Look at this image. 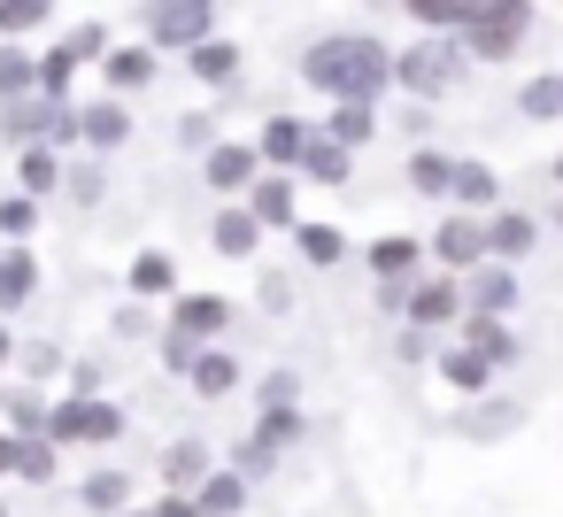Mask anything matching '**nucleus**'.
Returning <instances> with one entry per match:
<instances>
[{
  "mask_svg": "<svg viewBox=\"0 0 563 517\" xmlns=\"http://www.w3.org/2000/svg\"><path fill=\"white\" fill-rule=\"evenodd\" d=\"M301 78L317 94H332V101H378L394 86V55L378 40H363V32H340V40H317L301 55Z\"/></svg>",
  "mask_w": 563,
  "mask_h": 517,
  "instance_id": "f257e3e1",
  "label": "nucleus"
},
{
  "mask_svg": "<svg viewBox=\"0 0 563 517\" xmlns=\"http://www.w3.org/2000/svg\"><path fill=\"white\" fill-rule=\"evenodd\" d=\"M0 140L9 147H32V140H78V117L47 94V101H32V94H16V101H0Z\"/></svg>",
  "mask_w": 563,
  "mask_h": 517,
  "instance_id": "f03ea898",
  "label": "nucleus"
},
{
  "mask_svg": "<svg viewBox=\"0 0 563 517\" xmlns=\"http://www.w3.org/2000/svg\"><path fill=\"white\" fill-rule=\"evenodd\" d=\"M525 24H532V9H525V0H478V9L463 16V32H471V55H486V63L517 55Z\"/></svg>",
  "mask_w": 563,
  "mask_h": 517,
  "instance_id": "7ed1b4c3",
  "label": "nucleus"
},
{
  "mask_svg": "<svg viewBox=\"0 0 563 517\" xmlns=\"http://www.w3.org/2000/svg\"><path fill=\"white\" fill-rule=\"evenodd\" d=\"M463 78V55L448 47V40H417L409 55H394V86H409L417 101H432V94H448Z\"/></svg>",
  "mask_w": 563,
  "mask_h": 517,
  "instance_id": "20e7f679",
  "label": "nucleus"
},
{
  "mask_svg": "<svg viewBox=\"0 0 563 517\" xmlns=\"http://www.w3.org/2000/svg\"><path fill=\"white\" fill-rule=\"evenodd\" d=\"M40 432H47V440H86V448H101V440L124 432V409H109V402H93V394H70L63 409H47Z\"/></svg>",
  "mask_w": 563,
  "mask_h": 517,
  "instance_id": "39448f33",
  "label": "nucleus"
},
{
  "mask_svg": "<svg viewBox=\"0 0 563 517\" xmlns=\"http://www.w3.org/2000/svg\"><path fill=\"white\" fill-rule=\"evenodd\" d=\"M217 24V0H147V40L155 47H194Z\"/></svg>",
  "mask_w": 563,
  "mask_h": 517,
  "instance_id": "423d86ee",
  "label": "nucleus"
},
{
  "mask_svg": "<svg viewBox=\"0 0 563 517\" xmlns=\"http://www.w3.org/2000/svg\"><path fill=\"white\" fill-rule=\"evenodd\" d=\"M463 348H471V355H486L494 371H501V363H517V332H509L494 309H471V317H463Z\"/></svg>",
  "mask_w": 563,
  "mask_h": 517,
  "instance_id": "0eeeda50",
  "label": "nucleus"
},
{
  "mask_svg": "<svg viewBox=\"0 0 563 517\" xmlns=\"http://www.w3.org/2000/svg\"><path fill=\"white\" fill-rule=\"evenodd\" d=\"M401 309H409V324H424V332H432V324H448V317L463 309V294H455V278H424V286H409V301H401Z\"/></svg>",
  "mask_w": 563,
  "mask_h": 517,
  "instance_id": "6e6552de",
  "label": "nucleus"
},
{
  "mask_svg": "<svg viewBox=\"0 0 563 517\" xmlns=\"http://www.w3.org/2000/svg\"><path fill=\"white\" fill-rule=\"evenodd\" d=\"M78 140H86V147H124V140H132L124 101H93V109H78Z\"/></svg>",
  "mask_w": 563,
  "mask_h": 517,
  "instance_id": "1a4fd4ad",
  "label": "nucleus"
},
{
  "mask_svg": "<svg viewBox=\"0 0 563 517\" xmlns=\"http://www.w3.org/2000/svg\"><path fill=\"white\" fill-rule=\"evenodd\" d=\"M432 255L455 271V263H478L486 255V224H471V217H448L440 232H432Z\"/></svg>",
  "mask_w": 563,
  "mask_h": 517,
  "instance_id": "9d476101",
  "label": "nucleus"
},
{
  "mask_svg": "<svg viewBox=\"0 0 563 517\" xmlns=\"http://www.w3.org/2000/svg\"><path fill=\"white\" fill-rule=\"evenodd\" d=\"M170 324L194 332V340H201V332H224V324H232V301H224V294H186V301L170 309Z\"/></svg>",
  "mask_w": 563,
  "mask_h": 517,
  "instance_id": "9b49d317",
  "label": "nucleus"
},
{
  "mask_svg": "<svg viewBox=\"0 0 563 517\" xmlns=\"http://www.w3.org/2000/svg\"><path fill=\"white\" fill-rule=\"evenodd\" d=\"M194 502H201V517H240L247 509V479L240 471H217V479H201Z\"/></svg>",
  "mask_w": 563,
  "mask_h": 517,
  "instance_id": "f8f14e48",
  "label": "nucleus"
},
{
  "mask_svg": "<svg viewBox=\"0 0 563 517\" xmlns=\"http://www.w3.org/2000/svg\"><path fill=\"white\" fill-rule=\"evenodd\" d=\"M186 55H194V78L201 86H232V70H240V47H224V40H194Z\"/></svg>",
  "mask_w": 563,
  "mask_h": 517,
  "instance_id": "ddd939ff",
  "label": "nucleus"
},
{
  "mask_svg": "<svg viewBox=\"0 0 563 517\" xmlns=\"http://www.w3.org/2000/svg\"><path fill=\"white\" fill-rule=\"evenodd\" d=\"M78 502H86L93 517H117V509L132 502V479H124V471H93V479L78 486Z\"/></svg>",
  "mask_w": 563,
  "mask_h": 517,
  "instance_id": "4468645a",
  "label": "nucleus"
},
{
  "mask_svg": "<svg viewBox=\"0 0 563 517\" xmlns=\"http://www.w3.org/2000/svg\"><path fill=\"white\" fill-rule=\"evenodd\" d=\"M32 286H40V263H32L24 248H16V255H0V309H24Z\"/></svg>",
  "mask_w": 563,
  "mask_h": 517,
  "instance_id": "2eb2a0df",
  "label": "nucleus"
},
{
  "mask_svg": "<svg viewBox=\"0 0 563 517\" xmlns=\"http://www.w3.org/2000/svg\"><path fill=\"white\" fill-rule=\"evenodd\" d=\"M147 78H155V55L147 47H117L109 55V94H140Z\"/></svg>",
  "mask_w": 563,
  "mask_h": 517,
  "instance_id": "dca6fc26",
  "label": "nucleus"
},
{
  "mask_svg": "<svg viewBox=\"0 0 563 517\" xmlns=\"http://www.w3.org/2000/svg\"><path fill=\"white\" fill-rule=\"evenodd\" d=\"M209 186H224V194L255 186V147H217L209 155Z\"/></svg>",
  "mask_w": 563,
  "mask_h": 517,
  "instance_id": "f3484780",
  "label": "nucleus"
},
{
  "mask_svg": "<svg viewBox=\"0 0 563 517\" xmlns=\"http://www.w3.org/2000/svg\"><path fill=\"white\" fill-rule=\"evenodd\" d=\"M486 255H509V263H517V255H532V217H517V209H509V217H494V224H486Z\"/></svg>",
  "mask_w": 563,
  "mask_h": 517,
  "instance_id": "a211bd4d",
  "label": "nucleus"
},
{
  "mask_svg": "<svg viewBox=\"0 0 563 517\" xmlns=\"http://www.w3.org/2000/svg\"><path fill=\"white\" fill-rule=\"evenodd\" d=\"M471 309H494V317H509V309H517V278H509L501 263H494V271H478V278H471Z\"/></svg>",
  "mask_w": 563,
  "mask_h": 517,
  "instance_id": "6ab92c4d",
  "label": "nucleus"
},
{
  "mask_svg": "<svg viewBox=\"0 0 563 517\" xmlns=\"http://www.w3.org/2000/svg\"><path fill=\"white\" fill-rule=\"evenodd\" d=\"M301 147H309V124H294V117H271L263 124V155L271 163H301Z\"/></svg>",
  "mask_w": 563,
  "mask_h": 517,
  "instance_id": "aec40b11",
  "label": "nucleus"
},
{
  "mask_svg": "<svg viewBox=\"0 0 563 517\" xmlns=\"http://www.w3.org/2000/svg\"><path fill=\"white\" fill-rule=\"evenodd\" d=\"M301 170H309V178H324V186H340V178H347V147L309 132V147H301Z\"/></svg>",
  "mask_w": 563,
  "mask_h": 517,
  "instance_id": "412c9836",
  "label": "nucleus"
},
{
  "mask_svg": "<svg viewBox=\"0 0 563 517\" xmlns=\"http://www.w3.org/2000/svg\"><path fill=\"white\" fill-rule=\"evenodd\" d=\"M217 248H224V255H255V248H263V224H255V209H232V217H217Z\"/></svg>",
  "mask_w": 563,
  "mask_h": 517,
  "instance_id": "4be33fe9",
  "label": "nucleus"
},
{
  "mask_svg": "<svg viewBox=\"0 0 563 517\" xmlns=\"http://www.w3.org/2000/svg\"><path fill=\"white\" fill-rule=\"evenodd\" d=\"M163 479H170V486H194V479H209V448H201V440H178V448H163Z\"/></svg>",
  "mask_w": 563,
  "mask_h": 517,
  "instance_id": "5701e85b",
  "label": "nucleus"
},
{
  "mask_svg": "<svg viewBox=\"0 0 563 517\" xmlns=\"http://www.w3.org/2000/svg\"><path fill=\"white\" fill-rule=\"evenodd\" d=\"M448 194L471 201V209H486V201H494V170H486V163H455V170H448Z\"/></svg>",
  "mask_w": 563,
  "mask_h": 517,
  "instance_id": "b1692460",
  "label": "nucleus"
},
{
  "mask_svg": "<svg viewBox=\"0 0 563 517\" xmlns=\"http://www.w3.org/2000/svg\"><path fill=\"white\" fill-rule=\"evenodd\" d=\"M247 209H255V224H294V186L286 178H263Z\"/></svg>",
  "mask_w": 563,
  "mask_h": 517,
  "instance_id": "393cba45",
  "label": "nucleus"
},
{
  "mask_svg": "<svg viewBox=\"0 0 563 517\" xmlns=\"http://www.w3.org/2000/svg\"><path fill=\"white\" fill-rule=\"evenodd\" d=\"M417 255H424V248L394 232V240H378V248H371V271H378V278H409V271H417Z\"/></svg>",
  "mask_w": 563,
  "mask_h": 517,
  "instance_id": "a878e982",
  "label": "nucleus"
},
{
  "mask_svg": "<svg viewBox=\"0 0 563 517\" xmlns=\"http://www.w3.org/2000/svg\"><path fill=\"white\" fill-rule=\"evenodd\" d=\"M40 86V63L24 55V47H0V101H16V94H32Z\"/></svg>",
  "mask_w": 563,
  "mask_h": 517,
  "instance_id": "bb28decb",
  "label": "nucleus"
},
{
  "mask_svg": "<svg viewBox=\"0 0 563 517\" xmlns=\"http://www.w3.org/2000/svg\"><path fill=\"white\" fill-rule=\"evenodd\" d=\"M371 132H378V124H371V101H340V117H332V140H340V147L355 155V147H363Z\"/></svg>",
  "mask_w": 563,
  "mask_h": 517,
  "instance_id": "cd10ccee",
  "label": "nucleus"
},
{
  "mask_svg": "<svg viewBox=\"0 0 563 517\" xmlns=\"http://www.w3.org/2000/svg\"><path fill=\"white\" fill-rule=\"evenodd\" d=\"M186 378H194L201 394H232V386H240V363H232V355H194Z\"/></svg>",
  "mask_w": 563,
  "mask_h": 517,
  "instance_id": "c85d7f7f",
  "label": "nucleus"
},
{
  "mask_svg": "<svg viewBox=\"0 0 563 517\" xmlns=\"http://www.w3.org/2000/svg\"><path fill=\"white\" fill-rule=\"evenodd\" d=\"M486 371H494V363H486V355H471V348H455V355L440 363V378H448L455 394H478V386H486Z\"/></svg>",
  "mask_w": 563,
  "mask_h": 517,
  "instance_id": "c756f323",
  "label": "nucleus"
},
{
  "mask_svg": "<svg viewBox=\"0 0 563 517\" xmlns=\"http://www.w3.org/2000/svg\"><path fill=\"white\" fill-rule=\"evenodd\" d=\"M255 440H271V448L301 440V409H294V402H263V425H255Z\"/></svg>",
  "mask_w": 563,
  "mask_h": 517,
  "instance_id": "7c9ffc66",
  "label": "nucleus"
},
{
  "mask_svg": "<svg viewBox=\"0 0 563 517\" xmlns=\"http://www.w3.org/2000/svg\"><path fill=\"white\" fill-rule=\"evenodd\" d=\"M16 479H32V486L55 479V440H47V432H40V440H16Z\"/></svg>",
  "mask_w": 563,
  "mask_h": 517,
  "instance_id": "2f4dec72",
  "label": "nucleus"
},
{
  "mask_svg": "<svg viewBox=\"0 0 563 517\" xmlns=\"http://www.w3.org/2000/svg\"><path fill=\"white\" fill-rule=\"evenodd\" d=\"M47 9H55V0H0V40H16V32L47 24Z\"/></svg>",
  "mask_w": 563,
  "mask_h": 517,
  "instance_id": "473e14b6",
  "label": "nucleus"
},
{
  "mask_svg": "<svg viewBox=\"0 0 563 517\" xmlns=\"http://www.w3.org/2000/svg\"><path fill=\"white\" fill-rule=\"evenodd\" d=\"M70 70H78V47L63 40V47L40 63V94H55V101H63V94H70Z\"/></svg>",
  "mask_w": 563,
  "mask_h": 517,
  "instance_id": "72a5a7b5",
  "label": "nucleus"
},
{
  "mask_svg": "<svg viewBox=\"0 0 563 517\" xmlns=\"http://www.w3.org/2000/svg\"><path fill=\"white\" fill-rule=\"evenodd\" d=\"M294 240H301V255H309V263H317V271H324V263H340V248H347V240H340V232H332V224H301V232H294Z\"/></svg>",
  "mask_w": 563,
  "mask_h": 517,
  "instance_id": "f704fd0d",
  "label": "nucleus"
},
{
  "mask_svg": "<svg viewBox=\"0 0 563 517\" xmlns=\"http://www.w3.org/2000/svg\"><path fill=\"white\" fill-rule=\"evenodd\" d=\"M401 9H409L417 24H463V16L478 9V0H401Z\"/></svg>",
  "mask_w": 563,
  "mask_h": 517,
  "instance_id": "c9c22d12",
  "label": "nucleus"
},
{
  "mask_svg": "<svg viewBox=\"0 0 563 517\" xmlns=\"http://www.w3.org/2000/svg\"><path fill=\"white\" fill-rule=\"evenodd\" d=\"M0 409H9V425H16V432H40V425H47V402H40L32 386H16V394L0 402Z\"/></svg>",
  "mask_w": 563,
  "mask_h": 517,
  "instance_id": "e433bc0d",
  "label": "nucleus"
},
{
  "mask_svg": "<svg viewBox=\"0 0 563 517\" xmlns=\"http://www.w3.org/2000/svg\"><path fill=\"white\" fill-rule=\"evenodd\" d=\"M448 170H455V163H448V155H432V147H424V155H417V163H409V186H417V194H448Z\"/></svg>",
  "mask_w": 563,
  "mask_h": 517,
  "instance_id": "4c0bfd02",
  "label": "nucleus"
},
{
  "mask_svg": "<svg viewBox=\"0 0 563 517\" xmlns=\"http://www.w3.org/2000/svg\"><path fill=\"white\" fill-rule=\"evenodd\" d=\"M170 278H178L170 255H140V263H132V294H170Z\"/></svg>",
  "mask_w": 563,
  "mask_h": 517,
  "instance_id": "58836bf2",
  "label": "nucleus"
},
{
  "mask_svg": "<svg viewBox=\"0 0 563 517\" xmlns=\"http://www.w3.org/2000/svg\"><path fill=\"white\" fill-rule=\"evenodd\" d=\"M55 178H63V170H55V155H47V147L32 140V147H24V186H32V194H47Z\"/></svg>",
  "mask_w": 563,
  "mask_h": 517,
  "instance_id": "ea45409f",
  "label": "nucleus"
},
{
  "mask_svg": "<svg viewBox=\"0 0 563 517\" xmlns=\"http://www.w3.org/2000/svg\"><path fill=\"white\" fill-rule=\"evenodd\" d=\"M555 109H563V86H555V78L525 86V117H555Z\"/></svg>",
  "mask_w": 563,
  "mask_h": 517,
  "instance_id": "a19ab883",
  "label": "nucleus"
},
{
  "mask_svg": "<svg viewBox=\"0 0 563 517\" xmlns=\"http://www.w3.org/2000/svg\"><path fill=\"white\" fill-rule=\"evenodd\" d=\"M509 425H517V402H494V409L463 417V432H509Z\"/></svg>",
  "mask_w": 563,
  "mask_h": 517,
  "instance_id": "79ce46f5",
  "label": "nucleus"
},
{
  "mask_svg": "<svg viewBox=\"0 0 563 517\" xmlns=\"http://www.w3.org/2000/svg\"><path fill=\"white\" fill-rule=\"evenodd\" d=\"M32 224H40V209H32V201H0V232H9V240H24Z\"/></svg>",
  "mask_w": 563,
  "mask_h": 517,
  "instance_id": "37998d69",
  "label": "nucleus"
},
{
  "mask_svg": "<svg viewBox=\"0 0 563 517\" xmlns=\"http://www.w3.org/2000/svg\"><path fill=\"white\" fill-rule=\"evenodd\" d=\"M163 355H170L178 371H194V355H201V348H194V332H178V324H170V340H163Z\"/></svg>",
  "mask_w": 563,
  "mask_h": 517,
  "instance_id": "c03bdc74",
  "label": "nucleus"
},
{
  "mask_svg": "<svg viewBox=\"0 0 563 517\" xmlns=\"http://www.w3.org/2000/svg\"><path fill=\"white\" fill-rule=\"evenodd\" d=\"M271 455H278L271 440H247V448H240V479H255V471H271Z\"/></svg>",
  "mask_w": 563,
  "mask_h": 517,
  "instance_id": "a18cd8bd",
  "label": "nucleus"
},
{
  "mask_svg": "<svg viewBox=\"0 0 563 517\" xmlns=\"http://www.w3.org/2000/svg\"><path fill=\"white\" fill-rule=\"evenodd\" d=\"M70 201H101V170H70Z\"/></svg>",
  "mask_w": 563,
  "mask_h": 517,
  "instance_id": "49530a36",
  "label": "nucleus"
},
{
  "mask_svg": "<svg viewBox=\"0 0 563 517\" xmlns=\"http://www.w3.org/2000/svg\"><path fill=\"white\" fill-rule=\"evenodd\" d=\"M155 517H201V502H194V494H170V502H163Z\"/></svg>",
  "mask_w": 563,
  "mask_h": 517,
  "instance_id": "de8ad7c7",
  "label": "nucleus"
},
{
  "mask_svg": "<svg viewBox=\"0 0 563 517\" xmlns=\"http://www.w3.org/2000/svg\"><path fill=\"white\" fill-rule=\"evenodd\" d=\"M0 471H16V440H0Z\"/></svg>",
  "mask_w": 563,
  "mask_h": 517,
  "instance_id": "09e8293b",
  "label": "nucleus"
},
{
  "mask_svg": "<svg viewBox=\"0 0 563 517\" xmlns=\"http://www.w3.org/2000/svg\"><path fill=\"white\" fill-rule=\"evenodd\" d=\"M0 363H9V332H0Z\"/></svg>",
  "mask_w": 563,
  "mask_h": 517,
  "instance_id": "8fccbe9b",
  "label": "nucleus"
},
{
  "mask_svg": "<svg viewBox=\"0 0 563 517\" xmlns=\"http://www.w3.org/2000/svg\"><path fill=\"white\" fill-rule=\"evenodd\" d=\"M555 178H563V155H555Z\"/></svg>",
  "mask_w": 563,
  "mask_h": 517,
  "instance_id": "3c124183",
  "label": "nucleus"
},
{
  "mask_svg": "<svg viewBox=\"0 0 563 517\" xmlns=\"http://www.w3.org/2000/svg\"><path fill=\"white\" fill-rule=\"evenodd\" d=\"M117 517H124V509H117Z\"/></svg>",
  "mask_w": 563,
  "mask_h": 517,
  "instance_id": "603ef678",
  "label": "nucleus"
},
{
  "mask_svg": "<svg viewBox=\"0 0 563 517\" xmlns=\"http://www.w3.org/2000/svg\"><path fill=\"white\" fill-rule=\"evenodd\" d=\"M555 86H563V78H555Z\"/></svg>",
  "mask_w": 563,
  "mask_h": 517,
  "instance_id": "864d4df0",
  "label": "nucleus"
}]
</instances>
